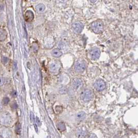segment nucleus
Returning <instances> with one entry per match:
<instances>
[{
    "instance_id": "f257e3e1",
    "label": "nucleus",
    "mask_w": 138,
    "mask_h": 138,
    "mask_svg": "<svg viewBox=\"0 0 138 138\" xmlns=\"http://www.w3.org/2000/svg\"><path fill=\"white\" fill-rule=\"evenodd\" d=\"M103 22L100 20H97L92 22L91 24V29L95 33H100L103 31Z\"/></svg>"
},
{
    "instance_id": "f03ea898",
    "label": "nucleus",
    "mask_w": 138,
    "mask_h": 138,
    "mask_svg": "<svg viewBox=\"0 0 138 138\" xmlns=\"http://www.w3.org/2000/svg\"><path fill=\"white\" fill-rule=\"evenodd\" d=\"M93 97V94L92 91L89 89H84L81 93V97L83 101L87 102L92 99Z\"/></svg>"
},
{
    "instance_id": "7ed1b4c3",
    "label": "nucleus",
    "mask_w": 138,
    "mask_h": 138,
    "mask_svg": "<svg viewBox=\"0 0 138 138\" xmlns=\"http://www.w3.org/2000/svg\"><path fill=\"white\" fill-rule=\"evenodd\" d=\"M11 121H12V119L9 113L5 112L1 115V121L2 125L8 126L11 123Z\"/></svg>"
},
{
    "instance_id": "20e7f679",
    "label": "nucleus",
    "mask_w": 138,
    "mask_h": 138,
    "mask_svg": "<svg viewBox=\"0 0 138 138\" xmlns=\"http://www.w3.org/2000/svg\"><path fill=\"white\" fill-rule=\"evenodd\" d=\"M86 69V64L84 61L79 60L77 61L75 65V70L77 72H82Z\"/></svg>"
},
{
    "instance_id": "39448f33",
    "label": "nucleus",
    "mask_w": 138,
    "mask_h": 138,
    "mask_svg": "<svg viewBox=\"0 0 138 138\" xmlns=\"http://www.w3.org/2000/svg\"><path fill=\"white\" fill-rule=\"evenodd\" d=\"M95 89L98 91H102L106 87V84L104 80L101 79H98L94 83Z\"/></svg>"
},
{
    "instance_id": "423d86ee",
    "label": "nucleus",
    "mask_w": 138,
    "mask_h": 138,
    "mask_svg": "<svg viewBox=\"0 0 138 138\" xmlns=\"http://www.w3.org/2000/svg\"><path fill=\"white\" fill-rule=\"evenodd\" d=\"M100 55V51L98 48H94L90 52V56L94 60L98 59Z\"/></svg>"
},
{
    "instance_id": "0eeeda50",
    "label": "nucleus",
    "mask_w": 138,
    "mask_h": 138,
    "mask_svg": "<svg viewBox=\"0 0 138 138\" xmlns=\"http://www.w3.org/2000/svg\"><path fill=\"white\" fill-rule=\"evenodd\" d=\"M72 28L76 32L78 33H81L83 29V25L81 22H76L72 25Z\"/></svg>"
},
{
    "instance_id": "6e6552de",
    "label": "nucleus",
    "mask_w": 138,
    "mask_h": 138,
    "mask_svg": "<svg viewBox=\"0 0 138 138\" xmlns=\"http://www.w3.org/2000/svg\"><path fill=\"white\" fill-rule=\"evenodd\" d=\"M82 80L79 78H75L72 83V85L75 90H78L82 86Z\"/></svg>"
},
{
    "instance_id": "1a4fd4ad",
    "label": "nucleus",
    "mask_w": 138,
    "mask_h": 138,
    "mask_svg": "<svg viewBox=\"0 0 138 138\" xmlns=\"http://www.w3.org/2000/svg\"><path fill=\"white\" fill-rule=\"evenodd\" d=\"M50 70L52 72L55 73L59 71V69L60 68V64L59 62H56V61H54V62H52L50 64Z\"/></svg>"
},
{
    "instance_id": "9d476101",
    "label": "nucleus",
    "mask_w": 138,
    "mask_h": 138,
    "mask_svg": "<svg viewBox=\"0 0 138 138\" xmlns=\"http://www.w3.org/2000/svg\"><path fill=\"white\" fill-rule=\"evenodd\" d=\"M11 132L8 129H4L2 130L1 133V138H10Z\"/></svg>"
},
{
    "instance_id": "9b49d317",
    "label": "nucleus",
    "mask_w": 138,
    "mask_h": 138,
    "mask_svg": "<svg viewBox=\"0 0 138 138\" xmlns=\"http://www.w3.org/2000/svg\"><path fill=\"white\" fill-rule=\"evenodd\" d=\"M25 19L26 21L30 22L32 21L34 19V14L31 11L28 10L26 12L25 14Z\"/></svg>"
},
{
    "instance_id": "f8f14e48",
    "label": "nucleus",
    "mask_w": 138,
    "mask_h": 138,
    "mask_svg": "<svg viewBox=\"0 0 138 138\" xmlns=\"http://www.w3.org/2000/svg\"><path fill=\"white\" fill-rule=\"evenodd\" d=\"M86 117V114L84 112H80L77 113L76 115V118L78 121H82L85 120Z\"/></svg>"
},
{
    "instance_id": "ddd939ff",
    "label": "nucleus",
    "mask_w": 138,
    "mask_h": 138,
    "mask_svg": "<svg viewBox=\"0 0 138 138\" xmlns=\"http://www.w3.org/2000/svg\"><path fill=\"white\" fill-rule=\"evenodd\" d=\"M76 136L78 138H84L86 136V132L82 129H78L76 132Z\"/></svg>"
},
{
    "instance_id": "4468645a",
    "label": "nucleus",
    "mask_w": 138,
    "mask_h": 138,
    "mask_svg": "<svg viewBox=\"0 0 138 138\" xmlns=\"http://www.w3.org/2000/svg\"><path fill=\"white\" fill-rule=\"evenodd\" d=\"M45 6L43 4H39L36 7V10L38 13H41L45 10Z\"/></svg>"
},
{
    "instance_id": "2eb2a0df",
    "label": "nucleus",
    "mask_w": 138,
    "mask_h": 138,
    "mask_svg": "<svg viewBox=\"0 0 138 138\" xmlns=\"http://www.w3.org/2000/svg\"><path fill=\"white\" fill-rule=\"evenodd\" d=\"M52 55L54 57H60L62 55V52L58 49H55L52 52Z\"/></svg>"
},
{
    "instance_id": "dca6fc26",
    "label": "nucleus",
    "mask_w": 138,
    "mask_h": 138,
    "mask_svg": "<svg viewBox=\"0 0 138 138\" xmlns=\"http://www.w3.org/2000/svg\"><path fill=\"white\" fill-rule=\"evenodd\" d=\"M57 128H58V129L61 131H64L65 129H66L65 124L62 121L60 122L58 124V125H57Z\"/></svg>"
},
{
    "instance_id": "f3484780",
    "label": "nucleus",
    "mask_w": 138,
    "mask_h": 138,
    "mask_svg": "<svg viewBox=\"0 0 138 138\" xmlns=\"http://www.w3.org/2000/svg\"><path fill=\"white\" fill-rule=\"evenodd\" d=\"M15 131L16 133L18 135H20L21 132V127H20V124L19 122H18L16 125V128H15Z\"/></svg>"
},
{
    "instance_id": "a211bd4d",
    "label": "nucleus",
    "mask_w": 138,
    "mask_h": 138,
    "mask_svg": "<svg viewBox=\"0 0 138 138\" xmlns=\"http://www.w3.org/2000/svg\"><path fill=\"white\" fill-rule=\"evenodd\" d=\"M59 92H60V93L61 94H65L67 93V88L66 87H62L60 89Z\"/></svg>"
},
{
    "instance_id": "6ab92c4d",
    "label": "nucleus",
    "mask_w": 138,
    "mask_h": 138,
    "mask_svg": "<svg viewBox=\"0 0 138 138\" xmlns=\"http://www.w3.org/2000/svg\"><path fill=\"white\" fill-rule=\"evenodd\" d=\"M9 102V99L8 97H5L3 98V102L4 104H8Z\"/></svg>"
},
{
    "instance_id": "aec40b11",
    "label": "nucleus",
    "mask_w": 138,
    "mask_h": 138,
    "mask_svg": "<svg viewBox=\"0 0 138 138\" xmlns=\"http://www.w3.org/2000/svg\"><path fill=\"white\" fill-rule=\"evenodd\" d=\"M2 61V62L4 64H6L7 63V62H8V58H6V57H3Z\"/></svg>"
},
{
    "instance_id": "412c9836",
    "label": "nucleus",
    "mask_w": 138,
    "mask_h": 138,
    "mask_svg": "<svg viewBox=\"0 0 138 138\" xmlns=\"http://www.w3.org/2000/svg\"><path fill=\"white\" fill-rule=\"evenodd\" d=\"M11 108H12L13 109H16L18 108L17 103L16 102L13 103V104H11Z\"/></svg>"
},
{
    "instance_id": "4be33fe9",
    "label": "nucleus",
    "mask_w": 138,
    "mask_h": 138,
    "mask_svg": "<svg viewBox=\"0 0 138 138\" xmlns=\"http://www.w3.org/2000/svg\"><path fill=\"white\" fill-rule=\"evenodd\" d=\"M11 95H12L13 97H15V98L17 96V92L16 91L14 90V91L11 92Z\"/></svg>"
},
{
    "instance_id": "5701e85b",
    "label": "nucleus",
    "mask_w": 138,
    "mask_h": 138,
    "mask_svg": "<svg viewBox=\"0 0 138 138\" xmlns=\"http://www.w3.org/2000/svg\"><path fill=\"white\" fill-rule=\"evenodd\" d=\"M88 138H97V137L96 135H95V134L92 133V134H91Z\"/></svg>"
},
{
    "instance_id": "b1692460",
    "label": "nucleus",
    "mask_w": 138,
    "mask_h": 138,
    "mask_svg": "<svg viewBox=\"0 0 138 138\" xmlns=\"http://www.w3.org/2000/svg\"><path fill=\"white\" fill-rule=\"evenodd\" d=\"M4 83H5L4 78H1V86H2L3 84H4Z\"/></svg>"
},
{
    "instance_id": "393cba45",
    "label": "nucleus",
    "mask_w": 138,
    "mask_h": 138,
    "mask_svg": "<svg viewBox=\"0 0 138 138\" xmlns=\"http://www.w3.org/2000/svg\"><path fill=\"white\" fill-rule=\"evenodd\" d=\"M89 1L92 2V3H94L95 2H96L98 0H89Z\"/></svg>"
},
{
    "instance_id": "a878e982",
    "label": "nucleus",
    "mask_w": 138,
    "mask_h": 138,
    "mask_svg": "<svg viewBox=\"0 0 138 138\" xmlns=\"http://www.w3.org/2000/svg\"><path fill=\"white\" fill-rule=\"evenodd\" d=\"M32 1H35L36 0H32Z\"/></svg>"
}]
</instances>
